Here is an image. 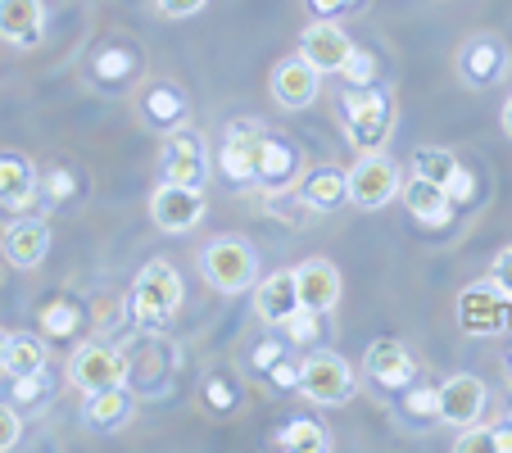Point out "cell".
I'll return each instance as SVG.
<instances>
[{
	"label": "cell",
	"mask_w": 512,
	"mask_h": 453,
	"mask_svg": "<svg viewBox=\"0 0 512 453\" xmlns=\"http://www.w3.org/2000/svg\"><path fill=\"white\" fill-rule=\"evenodd\" d=\"M127 309L141 327H168L173 313L182 309V277L168 259H150L132 281V295H127Z\"/></svg>",
	"instance_id": "obj_1"
},
{
	"label": "cell",
	"mask_w": 512,
	"mask_h": 453,
	"mask_svg": "<svg viewBox=\"0 0 512 453\" xmlns=\"http://www.w3.org/2000/svg\"><path fill=\"white\" fill-rule=\"evenodd\" d=\"M200 272L213 290L241 295V290H250L254 277H259V254H254V245L236 232L213 236V241L200 250Z\"/></svg>",
	"instance_id": "obj_2"
},
{
	"label": "cell",
	"mask_w": 512,
	"mask_h": 453,
	"mask_svg": "<svg viewBox=\"0 0 512 453\" xmlns=\"http://www.w3.org/2000/svg\"><path fill=\"white\" fill-rule=\"evenodd\" d=\"M340 114H345V132H349V145L358 155L363 150H381L395 127V109H390V96L377 87H349L340 96Z\"/></svg>",
	"instance_id": "obj_3"
},
{
	"label": "cell",
	"mask_w": 512,
	"mask_h": 453,
	"mask_svg": "<svg viewBox=\"0 0 512 453\" xmlns=\"http://www.w3.org/2000/svg\"><path fill=\"white\" fill-rule=\"evenodd\" d=\"M349 182V204L358 209H386L399 191H404V177H399V164L386 155V150H363L354 159V168H345Z\"/></svg>",
	"instance_id": "obj_4"
},
{
	"label": "cell",
	"mask_w": 512,
	"mask_h": 453,
	"mask_svg": "<svg viewBox=\"0 0 512 453\" xmlns=\"http://www.w3.org/2000/svg\"><path fill=\"white\" fill-rule=\"evenodd\" d=\"M508 318H512V299L494 277L476 281V286H467L463 295H458V331H463V336H476V340L503 336Z\"/></svg>",
	"instance_id": "obj_5"
},
{
	"label": "cell",
	"mask_w": 512,
	"mask_h": 453,
	"mask_svg": "<svg viewBox=\"0 0 512 453\" xmlns=\"http://www.w3.org/2000/svg\"><path fill=\"white\" fill-rule=\"evenodd\" d=\"M354 390H358L354 367H349L340 354H331V349H322V354H313L300 363V395L309 399V404L340 408L354 399Z\"/></svg>",
	"instance_id": "obj_6"
},
{
	"label": "cell",
	"mask_w": 512,
	"mask_h": 453,
	"mask_svg": "<svg viewBox=\"0 0 512 453\" xmlns=\"http://www.w3.org/2000/svg\"><path fill=\"white\" fill-rule=\"evenodd\" d=\"M263 145H268V132H263L259 118H236L227 123L223 150H218V164H223V177L236 186L259 182L263 173Z\"/></svg>",
	"instance_id": "obj_7"
},
{
	"label": "cell",
	"mask_w": 512,
	"mask_h": 453,
	"mask_svg": "<svg viewBox=\"0 0 512 453\" xmlns=\"http://www.w3.org/2000/svg\"><path fill=\"white\" fill-rule=\"evenodd\" d=\"M458 78L467 82V87L485 91L494 87V82L508 78V68H512V55L508 46H503V37H494V32H476V37H467L463 46H458Z\"/></svg>",
	"instance_id": "obj_8"
},
{
	"label": "cell",
	"mask_w": 512,
	"mask_h": 453,
	"mask_svg": "<svg viewBox=\"0 0 512 453\" xmlns=\"http://www.w3.org/2000/svg\"><path fill=\"white\" fill-rule=\"evenodd\" d=\"M204 213H209V204H204L200 186L164 182V186H155V195H150V222L168 236H182V232H191V227H200Z\"/></svg>",
	"instance_id": "obj_9"
},
{
	"label": "cell",
	"mask_w": 512,
	"mask_h": 453,
	"mask_svg": "<svg viewBox=\"0 0 512 453\" xmlns=\"http://www.w3.org/2000/svg\"><path fill=\"white\" fill-rule=\"evenodd\" d=\"M159 168H164V182L200 186L204 191V182H209V150H204V136L191 132V127L168 132L164 155H159Z\"/></svg>",
	"instance_id": "obj_10"
},
{
	"label": "cell",
	"mask_w": 512,
	"mask_h": 453,
	"mask_svg": "<svg viewBox=\"0 0 512 453\" xmlns=\"http://www.w3.org/2000/svg\"><path fill=\"white\" fill-rule=\"evenodd\" d=\"M68 381L87 395L96 390H109V386H127V354L109 345H82L78 354L68 358Z\"/></svg>",
	"instance_id": "obj_11"
},
{
	"label": "cell",
	"mask_w": 512,
	"mask_h": 453,
	"mask_svg": "<svg viewBox=\"0 0 512 453\" xmlns=\"http://www.w3.org/2000/svg\"><path fill=\"white\" fill-rule=\"evenodd\" d=\"M300 55L327 78V73H340V68L349 64L354 41H349V32L340 28V19H313L300 37Z\"/></svg>",
	"instance_id": "obj_12"
},
{
	"label": "cell",
	"mask_w": 512,
	"mask_h": 453,
	"mask_svg": "<svg viewBox=\"0 0 512 453\" xmlns=\"http://www.w3.org/2000/svg\"><path fill=\"white\" fill-rule=\"evenodd\" d=\"M41 200V177L37 164L19 150H0V209L5 213H28Z\"/></svg>",
	"instance_id": "obj_13"
},
{
	"label": "cell",
	"mask_w": 512,
	"mask_h": 453,
	"mask_svg": "<svg viewBox=\"0 0 512 453\" xmlns=\"http://www.w3.org/2000/svg\"><path fill=\"white\" fill-rule=\"evenodd\" d=\"M318 87H322V73L304 55H286L272 68V100L281 109H309L318 100Z\"/></svg>",
	"instance_id": "obj_14"
},
{
	"label": "cell",
	"mask_w": 512,
	"mask_h": 453,
	"mask_svg": "<svg viewBox=\"0 0 512 453\" xmlns=\"http://www.w3.org/2000/svg\"><path fill=\"white\" fill-rule=\"evenodd\" d=\"M485 413V381L472 372H454L440 381V422L449 426H472Z\"/></svg>",
	"instance_id": "obj_15"
},
{
	"label": "cell",
	"mask_w": 512,
	"mask_h": 453,
	"mask_svg": "<svg viewBox=\"0 0 512 453\" xmlns=\"http://www.w3.org/2000/svg\"><path fill=\"white\" fill-rule=\"evenodd\" d=\"M295 309H300V281H295V268L268 272V277L259 281V290H254V313H259V322L281 327Z\"/></svg>",
	"instance_id": "obj_16"
},
{
	"label": "cell",
	"mask_w": 512,
	"mask_h": 453,
	"mask_svg": "<svg viewBox=\"0 0 512 453\" xmlns=\"http://www.w3.org/2000/svg\"><path fill=\"white\" fill-rule=\"evenodd\" d=\"M368 376L386 390H408V381L417 376V363H413L404 340H390V336L372 340L368 345Z\"/></svg>",
	"instance_id": "obj_17"
},
{
	"label": "cell",
	"mask_w": 512,
	"mask_h": 453,
	"mask_svg": "<svg viewBox=\"0 0 512 453\" xmlns=\"http://www.w3.org/2000/svg\"><path fill=\"white\" fill-rule=\"evenodd\" d=\"M300 281V304L313 313H331L340 304V268L331 259H304L295 268Z\"/></svg>",
	"instance_id": "obj_18"
},
{
	"label": "cell",
	"mask_w": 512,
	"mask_h": 453,
	"mask_svg": "<svg viewBox=\"0 0 512 453\" xmlns=\"http://www.w3.org/2000/svg\"><path fill=\"white\" fill-rule=\"evenodd\" d=\"M404 209L413 213L417 222H426V227H445V222H454L458 204L449 200V191L440 182H426V177L413 173L404 182Z\"/></svg>",
	"instance_id": "obj_19"
},
{
	"label": "cell",
	"mask_w": 512,
	"mask_h": 453,
	"mask_svg": "<svg viewBox=\"0 0 512 453\" xmlns=\"http://www.w3.org/2000/svg\"><path fill=\"white\" fill-rule=\"evenodd\" d=\"M41 32H46V5L41 0H0V41L37 46Z\"/></svg>",
	"instance_id": "obj_20"
},
{
	"label": "cell",
	"mask_w": 512,
	"mask_h": 453,
	"mask_svg": "<svg viewBox=\"0 0 512 453\" xmlns=\"http://www.w3.org/2000/svg\"><path fill=\"white\" fill-rule=\"evenodd\" d=\"M46 254H50V227L41 218H23L5 232V259L14 268H37Z\"/></svg>",
	"instance_id": "obj_21"
},
{
	"label": "cell",
	"mask_w": 512,
	"mask_h": 453,
	"mask_svg": "<svg viewBox=\"0 0 512 453\" xmlns=\"http://www.w3.org/2000/svg\"><path fill=\"white\" fill-rule=\"evenodd\" d=\"M300 195L304 204H309L313 213H327V209H336L340 200H349V182H345V168H336V164H318L313 173H304V182H300Z\"/></svg>",
	"instance_id": "obj_22"
},
{
	"label": "cell",
	"mask_w": 512,
	"mask_h": 453,
	"mask_svg": "<svg viewBox=\"0 0 512 453\" xmlns=\"http://www.w3.org/2000/svg\"><path fill=\"white\" fill-rule=\"evenodd\" d=\"M145 118L155 127H164V132H177L186 123V96L173 82H150V91H145Z\"/></svg>",
	"instance_id": "obj_23"
},
{
	"label": "cell",
	"mask_w": 512,
	"mask_h": 453,
	"mask_svg": "<svg viewBox=\"0 0 512 453\" xmlns=\"http://www.w3.org/2000/svg\"><path fill=\"white\" fill-rule=\"evenodd\" d=\"M127 413H132V404H127V390L123 386H109V390H96V395H87V422L96 426V431L123 426Z\"/></svg>",
	"instance_id": "obj_24"
},
{
	"label": "cell",
	"mask_w": 512,
	"mask_h": 453,
	"mask_svg": "<svg viewBox=\"0 0 512 453\" xmlns=\"http://www.w3.org/2000/svg\"><path fill=\"white\" fill-rule=\"evenodd\" d=\"M46 372V345L37 336H10V349H5V376H41Z\"/></svg>",
	"instance_id": "obj_25"
},
{
	"label": "cell",
	"mask_w": 512,
	"mask_h": 453,
	"mask_svg": "<svg viewBox=\"0 0 512 453\" xmlns=\"http://www.w3.org/2000/svg\"><path fill=\"white\" fill-rule=\"evenodd\" d=\"M277 449H295V453H327L331 449V435L322 431L313 417H295L286 431L277 435Z\"/></svg>",
	"instance_id": "obj_26"
},
{
	"label": "cell",
	"mask_w": 512,
	"mask_h": 453,
	"mask_svg": "<svg viewBox=\"0 0 512 453\" xmlns=\"http://www.w3.org/2000/svg\"><path fill=\"white\" fill-rule=\"evenodd\" d=\"M290 177H295V150H290V145H281L277 136H268V145H263V173H259V182L272 186V191H281V186H290Z\"/></svg>",
	"instance_id": "obj_27"
},
{
	"label": "cell",
	"mask_w": 512,
	"mask_h": 453,
	"mask_svg": "<svg viewBox=\"0 0 512 453\" xmlns=\"http://www.w3.org/2000/svg\"><path fill=\"white\" fill-rule=\"evenodd\" d=\"M413 173L445 186L458 173V155L454 150H440V145H422V150H413Z\"/></svg>",
	"instance_id": "obj_28"
},
{
	"label": "cell",
	"mask_w": 512,
	"mask_h": 453,
	"mask_svg": "<svg viewBox=\"0 0 512 453\" xmlns=\"http://www.w3.org/2000/svg\"><path fill=\"white\" fill-rule=\"evenodd\" d=\"M340 78H345L349 87H372V82H377V55H372V50H358V46H354L349 64L340 68Z\"/></svg>",
	"instance_id": "obj_29"
},
{
	"label": "cell",
	"mask_w": 512,
	"mask_h": 453,
	"mask_svg": "<svg viewBox=\"0 0 512 453\" xmlns=\"http://www.w3.org/2000/svg\"><path fill=\"white\" fill-rule=\"evenodd\" d=\"M41 327H46L50 336H68V331L78 327V309H73L68 299H55V304L41 309Z\"/></svg>",
	"instance_id": "obj_30"
},
{
	"label": "cell",
	"mask_w": 512,
	"mask_h": 453,
	"mask_svg": "<svg viewBox=\"0 0 512 453\" xmlns=\"http://www.w3.org/2000/svg\"><path fill=\"white\" fill-rule=\"evenodd\" d=\"M281 327H286V336L295 340V345H309V340H318V313L304 309V304H300V309L290 313V318L281 322Z\"/></svg>",
	"instance_id": "obj_31"
},
{
	"label": "cell",
	"mask_w": 512,
	"mask_h": 453,
	"mask_svg": "<svg viewBox=\"0 0 512 453\" xmlns=\"http://www.w3.org/2000/svg\"><path fill=\"white\" fill-rule=\"evenodd\" d=\"M404 413L413 417H440V386H422L404 395Z\"/></svg>",
	"instance_id": "obj_32"
},
{
	"label": "cell",
	"mask_w": 512,
	"mask_h": 453,
	"mask_svg": "<svg viewBox=\"0 0 512 453\" xmlns=\"http://www.w3.org/2000/svg\"><path fill=\"white\" fill-rule=\"evenodd\" d=\"M19 435H23V417L14 413L10 404H0V453L14 449V444H19Z\"/></svg>",
	"instance_id": "obj_33"
},
{
	"label": "cell",
	"mask_w": 512,
	"mask_h": 453,
	"mask_svg": "<svg viewBox=\"0 0 512 453\" xmlns=\"http://www.w3.org/2000/svg\"><path fill=\"white\" fill-rule=\"evenodd\" d=\"M458 453H472V449H494V426H476V431H463L454 440Z\"/></svg>",
	"instance_id": "obj_34"
},
{
	"label": "cell",
	"mask_w": 512,
	"mask_h": 453,
	"mask_svg": "<svg viewBox=\"0 0 512 453\" xmlns=\"http://www.w3.org/2000/svg\"><path fill=\"white\" fill-rule=\"evenodd\" d=\"M445 191H449V200H454V204H467V200H472V195H476V182H472V173H467V168L458 164V173H454V177H449V182H445Z\"/></svg>",
	"instance_id": "obj_35"
},
{
	"label": "cell",
	"mask_w": 512,
	"mask_h": 453,
	"mask_svg": "<svg viewBox=\"0 0 512 453\" xmlns=\"http://www.w3.org/2000/svg\"><path fill=\"white\" fill-rule=\"evenodd\" d=\"M490 277L499 281V286L508 290V299H512V245H503V250L494 254V263H490Z\"/></svg>",
	"instance_id": "obj_36"
},
{
	"label": "cell",
	"mask_w": 512,
	"mask_h": 453,
	"mask_svg": "<svg viewBox=\"0 0 512 453\" xmlns=\"http://www.w3.org/2000/svg\"><path fill=\"white\" fill-rule=\"evenodd\" d=\"M204 5H209V0H159V14H164V19H191Z\"/></svg>",
	"instance_id": "obj_37"
},
{
	"label": "cell",
	"mask_w": 512,
	"mask_h": 453,
	"mask_svg": "<svg viewBox=\"0 0 512 453\" xmlns=\"http://www.w3.org/2000/svg\"><path fill=\"white\" fill-rule=\"evenodd\" d=\"M127 73V55L123 50H105L100 55V78H123Z\"/></svg>",
	"instance_id": "obj_38"
},
{
	"label": "cell",
	"mask_w": 512,
	"mask_h": 453,
	"mask_svg": "<svg viewBox=\"0 0 512 453\" xmlns=\"http://www.w3.org/2000/svg\"><path fill=\"white\" fill-rule=\"evenodd\" d=\"M309 5H313V14H318V19H340L345 10H354L358 0H309Z\"/></svg>",
	"instance_id": "obj_39"
},
{
	"label": "cell",
	"mask_w": 512,
	"mask_h": 453,
	"mask_svg": "<svg viewBox=\"0 0 512 453\" xmlns=\"http://www.w3.org/2000/svg\"><path fill=\"white\" fill-rule=\"evenodd\" d=\"M268 372H272V381H277V386H300V367L286 363V358H277Z\"/></svg>",
	"instance_id": "obj_40"
},
{
	"label": "cell",
	"mask_w": 512,
	"mask_h": 453,
	"mask_svg": "<svg viewBox=\"0 0 512 453\" xmlns=\"http://www.w3.org/2000/svg\"><path fill=\"white\" fill-rule=\"evenodd\" d=\"M277 358H281V345H277V340H268V345L254 349V367H263V372H268V367L277 363Z\"/></svg>",
	"instance_id": "obj_41"
},
{
	"label": "cell",
	"mask_w": 512,
	"mask_h": 453,
	"mask_svg": "<svg viewBox=\"0 0 512 453\" xmlns=\"http://www.w3.org/2000/svg\"><path fill=\"white\" fill-rule=\"evenodd\" d=\"M41 191H50V195H55V200H64V195L73 191V177H68V173H55V177H50V182H41Z\"/></svg>",
	"instance_id": "obj_42"
},
{
	"label": "cell",
	"mask_w": 512,
	"mask_h": 453,
	"mask_svg": "<svg viewBox=\"0 0 512 453\" xmlns=\"http://www.w3.org/2000/svg\"><path fill=\"white\" fill-rule=\"evenodd\" d=\"M499 127H503V136H512V96L503 100V109H499Z\"/></svg>",
	"instance_id": "obj_43"
},
{
	"label": "cell",
	"mask_w": 512,
	"mask_h": 453,
	"mask_svg": "<svg viewBox=\"0 0 512 453\" xmlns=\"http://www.w3.org/2000/svg\"><path fill=\"white\" fill-rule=\"evenodd\" d=\"M5 349H10V336L0 331V372H5Z\"/></svg>",
	"instance_id": "obj_44"
},
{
	"label": "cell",
	"mask_w": 512,
	"mask_h": 453,
	"mask_svg": "<svg viewBox=\"0 0 512 453\" xmlns=\"http://www.w3.org/2000/svg\"><path fill=\"white\" fill-rule=\"evenodd\" d=\"M0 286H5V263H0Z\"/></svg>",
	"instance_id": "obj_45"
},
{
	"label": "cell",
	"mask_w": 512,
	"mask_h": 453,
	"mask_svg": "<svg viewBox=\"0 0 512 453\" xmlns=\"http://www.w3.org/2000/svg\"><path fill=\"white\" fill-rule=\"evenodd\" d=\"M508 426H512V404H508Z\"/></svg>",
	"instance_id": "obj_46"
},
{
	"label": "cell",
	"mask_w": 512,
	"mask_h": 453,
	"mask_svg": "<svg viewBox=\"0 0 512 453\" xmlns=\"http://www.w3.org/2000/svg\"><path fill=\"white\" fill-rule=\"evenodd\" d=\"M508 376H512V354H508Z\"/></svg>",
	"instance_id": "obj_47"
}]
</instances>
